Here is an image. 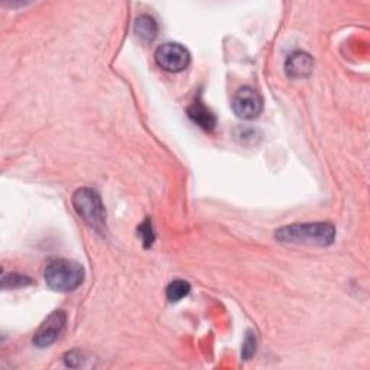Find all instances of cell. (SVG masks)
Returning <instances> with one entry per match:
<instances>
[{"label": "cell", "instance_id": "obj_1", "mask_svg": "<svg viewBox=\"0 0 370 370\" xmlns=\"http://www.w3.org/2000/svg\"><path fill=\"white\" fill-rule=\"evenodd\" d=\"M275 239L281 243L330 246L336 240V227L332 223H297L275 231Z\"/></svg>", "mask_w": 370, "mask_h": 370}, {"label": "cell", "instance_id": "obj_8", "mask_svg": "<svg viewBox=\"0 0 370 370\" xmlns=\"http://www.w3.org/2000/svg\"><path fill=\"white\" fill-rule=\"evenodd\" d=\"M187 113L190 116V119L199 125L201 129L207 130V132H211L214 130L216 125H217V119L214 116V113L201 102V99H197L194 100L189 109H187Z\"/></svg>", "mask_w": 370, "mask_h": 370}, {"label": "cell", "instance_id": "obj_3", "mask_svg": "<svg viewBox=\"0 0 370 370\" xmlns=\"http://www.w3.org/2000/svg\"><path fill=\"white\" fill-rule=\"evenodd\" d=\"M73 207L83 221L99 233L106 231V208L97 191L88 187L78 189L73 194Z\"/></svg>", "mask_w": 370, "mask_h": 370}, {"label": "cell", "instance_id": "obj_11", "mask_svg": "<svg viewBox=\"0 0 370 370\" xmlns=\"http://www.w3.org/2000/svg\"><path fill=\"white\" fill-rule=\"evenodd\" d=\"M32 281L28 276L19 275V273H8L2 278V288L4 290H16L29 285Z\"/></svg>", "mask_w": 370, "mask_h": 370}, {"label": "cell", "instance_id": "obj_7", "mask_svg": "<svg viewBox=\"0 0 370 370\" xmlns=\"http://www.w3.org/2000/svg\"><path fill=\"white\" fill-rule=\"evenodd\" d=\"M314 60L310 54L297 51L291 54L285 63V71L291 78H305L312 73Z\"/></svg>", "mask_w": 370, "mask_h": 370}, {"label": "cell", "instance_id": "obj_2", "mask_svg": "<svg viewBox=\"0 0 370 370\" xmlns=\"http://www.w3.org/2000/svg\"><path fill=\"white\" fill-rule=\"evenodd\" d=\"M84 268L70 259H58L45 268V282L51 290L58 292H70L84 282Z\"/></svg>", "mask_w": 370, "mask_h": 370}, {"label": "cell", "instance_id": "obj_5", "mask_svg": "<svg viewBox=\"0 0 370 370\" xmlns=\"http://www.w3.org/2000/svg\"><path fill=\"white\" fill-rule=\"evenodd\" d=\"M231 109L239 119L252 120L262 113L263 100L252 87H242L235 92L233 100H231Z\"/></svg>", "mask_w": 370, "mask_h": 370}, {"label": "cell", "instance_id": "obj_4", "mask_svg": "<svg viewBox=\"0 0 370 370\" xmlns=\"http://www.w3.org/2000/svg\"><path fill=\"white\" fill-rule=\"evenodd\" d=\"M155 61L168 73H181L190 65L191 56L181 43L166 42L158 46V50L155 51Z\"/></svg>", "mask_w": 370, "mask_h": 370}, {"label": "cell", "instance_id": "obj_9", "mask_svg": "<svg viewBox=\"0 0 370 370\" xmlns=\"http://www.w3.org/2000/svg\"><path fill=\"white\" fill-rule=\"evenodd\" d=\"M133 31H134V35L141 41L152 42L158 36L159 28H158L157 21L152 16L141 15L134 19Z\"/></svg>", "mask_w": 370, "mask_h": 370}, {"label": "cell", "instance_id": "obj_12", "mask_svg": "<svg viewBox=\"0 0 370 370\" xmlns=\"http://www.w3.org/2000/svg\"><path fill=\"white\" fill-rule=\"evenodd\" d=\"M139 231V236L142 238V242H144V246L145 248H151L154 240H155V235H154V230H152V223L149 218H147L141 227L137 228Z\"/></svg>", "mask_w": 370, "mask_h": 370}, {"label": "cell", "instance_id": "obj_13", "mask_svg": "<svg viewBox=\"0 0 370 370\" xmlns=\"http://www.w3.org/2000/svg\"><path fill=\"white\" fill-rule=\"evenodd\" d=\"M256 353V337L253 332H248L243 343V350H242V357L245 360H249L253 354Z\"/></svg>", "mask_w": 370, "mask_h": 370}, {"label": "cell", "instance_id": "obj_6", "mask_svg": "<svg viewBox=\"0 0 370 370\" xmlns=\"http://www.w3.org/2000/svg\"><path fill=\"white\" fill-rule=\"evenodd\" d=\"M67 322V314L63 310H57L51 312L45 321L41 324L33 336V344L36 347H48L51 346L64 332Z\"/></svg>", "mask_w": 370, "mask_h": 370}, {"label": "cell", "instance_id": "obj_10", "mask_svg": "<svg viewBox=\"0 0 370 370\" xmlns=\"http://www.w3.org/2000/svg\"><path fill=\"white\" fill-rule=\"evenodd\" d=\"M190 291H191V285L187 281H182V280L172 281L166 287V300L169 302H178L184 297H187L190 294Z\"/></svg>", "mask_w": 370, "mask_h": 370}]
</instances>
